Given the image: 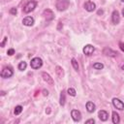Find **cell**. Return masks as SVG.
I'll return each mask as SVG.
<instances>
[{"instance_id":"6da1fadb","label":"cell","mask_w":124,"mask_h":124,"mask_svg":"<svg viewBox=\"0 0 124 124\" xmlns=\"http://www.w3.org/2000/svg\"><path fill=\"white\" fill-rule=\"evenodd\" d=\"M70 6L69 0H56L55 1V7L59 12L66 11Z\"/></svg>"},{"instance_id":"7a4b0ae2","label":"cell","mask_w":124,"mask_h":124,"mask_svg":"<svg viewBox=\"0 0 124 124\" xmlns=\"http://www.w3.org/2000/svg\"><path fill=\"white\" fill-rule=\"evenodd\" d=\"M36 6H37V2H36V1H33V0H32V1H29V2H27L26 5L22 8V12H23L24 14L31 13L32 11L35 10Z\"/></svg>"},{"instance_id":"3957f363","label":"cell","mask_w":124,"mask_h":124,"mask_svg":"<svg viewBox=\"0 0 124 124\" xmlns=\"http://www.w3.org/2000/svg\"><path fill=\"white\" fill-rule=\"evenodd\" d=\"M30 66H31L32 69L38 70V69H40V68L43 66V60H42L40 57H34V58L31 59Z\"/></svg>"},{"instance_id":"277c9868","label":"cell","mask_w":124,"mask_h":124,"mask_svg":"<svg viewBox=\"0 0 124 124\" xmlns=\"http://www.w3.org/2000/svg\"><path fill=\"white\" fill-rule=\"evenodd\" d=\"M0 75H1V77H2L3 78H11V77L14 75V71H13L12 67L6 66V67H4V68L2 69Z\"/></svg>"},{"instance_id":"5b68a950","label":"cell","mask_w":124,"mask_h":124,"mask_svg":"<svg viewBox=\"0 0 124 124\" xmlns=\"http://www.w3.org/2000/svg\"><path fill=\"white\" fill-rule=\"evenodd\" d=\"M112 105H113V107L115 108H117L119 110H123L124 109V103L118 98H113L112 99Z\"/></svg>"},{"instance_id":"8992f818","label":"cell","mask_w":124,"mask_h":124,"mask_svg":"<svg viewBox=\"0 0 124 124\" xmlns=\"http://www.w3.org/2000/svg\"><path fill=\"white\" fill-rule=\"evenodd\" d=\"M94 50H95V47H94L92 45H86V46H84L83 48H82L83 53H84L85 55H87V56L92 55V53L94 52Z\"/></svg>"},{"instance_id":"52a82bcc","label":"cell","mask_w":124,"mask_h":124,"mask_svg":"<svg viewBox=\"0 0 124 124\" xmlns=\"http://www.w3.org/2000/svg\"><path fill=\"white\" fill-rule=\"evenodd\" d=\"M71 116H72V118H73V120H74L75 122H78V121H80V119H81V113H80V111L78 110V109H72V111H71Z\"/></svg>"},{"instance_id":"ba28073f","label":"cell","mask_w":124,"mask_h":124,"mask_svg":"<svg viewBox=\"0 0 124 124\" xmlns=\"http://www.w3.org/2000/svg\"><path fill=\"white\" fill-rule=\"evenodd\" d=\"M84 9L87 12H93L96 9V4L92 1H87V2L84 3Z\"/></svg>"},{"instance_id":"9c48e42d","label":"cell","mask_w":124,"mask_h":124,"mask_svg":"<svg viewBox=\"0 0 124 124\" xmlns=\"http://www.w3.org/2000/svg\"><path fill=\"white\" fill-rule=\"evenodd\" d=\"M43 16H44V17H45L46 20H52V19L54 18V14H53V12H52L51 10H49V9L45 10L44 13H43Z\"/></svg>"},{"instance_id":"30bf717a","label":"cell","mask_w":124,"mask_h":124,"mask_svg":"<svg viewBox=\"0 0 124 124\" xmlns=\"http://www.w3.org/2000/svg\"><path fill=\"white\" fill-rule=\"evenodd\" d=\"M42 77H43V79H44L47 84H49V85H51V86L54 84V81H53L52 78H51L47 73L43 72V73H42Z\"/></svg>"},{"instance_id":"8fae6325","label":"cell","mask_w":124,"mask_h":124,"mask_svg":"<svg viewBox=\"0 0 124 124\" xmlns=\"http://www.w3.org/2000/svg\"><path fill=\"white\" fill-rule=\"evenodd\" d=\"M111 21L113 24H118L120 22V15L118 11H113L111 14Z\"/></svg>"},{"instance_id":"7c38bea8","label":"cell","mask_w":124,"mask_h":124,"mask_svg":"<svg viewBox=\"0 0 124 124\" xmlns=\"http://www.w3.org/2000/svg\"><path fill=\"white\" fill-rule=\"evenodd\" d=\"M34 22H35V19L32 16H25L22 19V23L25 26H32L34 24Z\"/></svg>"},{"instance_id":"4fadbf2b","label":"cell","mask_w":124,"mask_h":124,"mask_svg":"<svg viewBox=\"0 0 124 124\" xmlns=\"http://www.w3.org/2000/svg\"><path fill=\"white\" fill-rule=\"evenodd\" d=\"M98 117L101 121H107L108 118V113L104 110V109H101L99 112H98Z\"/></svg>"},{"instance_id":"5bb4252c","label":"cell","mask_w":124,"mask_h":124,"mask_svg":"<svg viewBox=\"0 0 124 124\" xmlns=\"http://www.w3.org/2000/svg\"><path fill=\"white\" fill-rule=\"evenodd\" d=\"M104 54H106V55H108V56L115 57V56L117 55V52L114 51V50H112V49H110V48H108V47H106V48L104 49Z\"/></svg>"},{"instance_id":"9a60e30c","label":"cell","mask_w":124,"mask_h":124,"mask_svg":"<svg viewBox=\"0 0 124 124\" xmlns=\"http://www.w3.org/2000/svg\"><path fill=\"white\" fill-rule=\"evenodd\" d=\"M95 108H96V106H95V104L93 103V102H90V101H88L87 103H86V109H87V111L88 112H93L94 110H95Z\"/></svg>"},{"instance_id":"2e32d148","label":"cell","mask_w":124,"mask_h":124,"mask_svg":"<svg viewBox=\"0 0 124 124\" xmlns=\"http://www.w3.org/2000/svg\"><path fill=\"white\" fill-rule=\"evenodd\" d=\"M112 122L114 124H118L120 122V118H119V114L116 111H112Z\"/></svg>"},{"instance_id":"e0dca14e","label":"cell","mask_w":124,"mask_h":124,"mask_svg":"<svg viewBox=\"0 0 124 124\" xmlns=\"http://www.w3.org/2000/svg\"><path fill=\"white\" fill-rule=\"evenodd\" d=\"M55 73L57 74V76H58L59 78H62V77L64 76L63 69H62L60 66H56V68H55Z\"/></svg>"},{"instance_id":"ac0fdd59","label":"cell","mask_w":124,"mask_h":124,"mask_svg":"<svg viewBox=\"0 0 124 124\" xmlns=\"http://www.w3.org/2000/svg\"><path fill=\"white\" fill-rule=\"evenodd\" d=\"M65 101H66V98H65V92L62 91L61 94H60V99H59V104H60V106L63 107V106L65 105Z\"/></svg>"},{"instance_id":"d6986e66","label":"cell","mask_w":124,"mask_h":124,"mask_svg":"<svg viewBox=\"0 0 124 124\" xmlns=\"http://www.w3.org/2000/svg\"><path fill=\"white\" fill-rule=\"evenodd\" d=\"M26 67H27V64H26V62H24V61L19 62L18 65H17V68H18L19 71H24V70L26 69Z\"/></svg>"},{"instance_id":"ffe728a7","label":"cell","mask_w":124,"mask_h":124,"mask_svg":"<svg viewBox=\"0 0 124 124\" xmlns=\"http://www.w3.org/2000/svg\"><path fill=\"white\" fill-rule=\"evenodd\" d=\"M71 64H72L73 68L78 72V61H77L75 58H72V59H71Z\"/></svg>"},{"instance_id":"44dd1931","label":"cell","mask_w":124,"mask_h":124,"mask_svg":"<svg viewBox=\"0 0 124 124\" xmlns=\"http://www.w3.org/2000/svg\"><path fill=\"white\" fill-rule=\"evenodd\" d=\"M22 109H23V108H22L21 106H16V107L15 108V109H14V113H15V115H18V114H20V112L22 111Z\"/></svg>"},{"instance_id":"7402d4cb","label":"cell","mask_w":124,"mask_h":124,"mask_svg":"<svg viewBox=\"0 0 124 124\" xmlns=\"http://www.w3.org/2000/svg\"><path fill=\"white\" fill-rule=\"evenodd\" d=\"M93 68L96 69V70H102L104 68V64L101 63V62H97V63H94L93 64Z\"/></svg>"},{"instance_id":"603a6c76","label":"cell","mask_w":124,"mask_h":124,"mask_svg":"<svg viewBox=\"0 0 124 124\" xmlns=\"http://www.w3.org/2000/svg\"><path fill=\"white\" fill-rule=\"evenodd\" d=\"M67 93H68L70 96H73V97H75V96H76V94H77V92H76V90H75L74 88H68Z\"/></svg>"},{"instance_id":"cb8c5ba5","label":"cell","mask_w":124,"mask_h":124,"mask_svg":"<svg viewBox=\"0 0 124 124\" xmlns=\"http://www.w3.org/2000/svg\"><path fill=\"white\" fill-rule=\"evenodd\" d=\"M16 13H17V11H16V8H12V9L10 10V14H11V15L16 16Z\"/></svg>"},{"instance_id":"d4e9b609","label":"cell","mask_w":124,"mask_h":124,"mask_svg":"<svg viewBox=\"0 0 124 124\" xmlns=\"http://www.w3.org/2000/svg\"><path fill=\"white\" fill-rule=\"evenodd\" d=\"M7 54L8 55H13V54H15V49L14 48H10V49H8V51H7Z\"/></svg>"},{"instance_id":"484cf974","label":"cell","mask_w":124,"mask_h":124,"mask_svg":"<svg viewBox=\"0 0 124 124\" xmlns=\"http://www.w3.org/2000/svg\"><path fill=\"white\" fill-rule=\"evenodd\" d=\"M7 40H8V38H7V37H5V38H4V40H3V42H2V43H1V45H0L2 47H4V46H5L6 42H7Z\"/></svg>"},{"instance_id":"4316f807","label":"cell","mask_w":124,"mask_h":124,"mask_svg":"<svg viewBox=\"0 0 124 124\" xmlns=\"http://www.w3.org/2000/svg\"><path fill=\"white\" fill-rule=\"evenodd\" d=\"M94 122H95V120H94V119H88V120H86V121H85V124H90V123H92V124H93Z\"/></svg>"},{"instance_id":"83f0119b","label":"cell","mask_w":124,"mask_h":124,"mask_svg":"<svg viewBox=\"0 0 124 124\" xmlns=\"http://www.w3.org/2000/svg\"><path fill=\"white\" fill-rule=\"evenodd\" d=\"M119 47H120V49L124 52V43H119Z\"/></svg>"},{"instance_id":"f1b7e54d","label":"cell","mask_w":124,"mask_h":124,"mask_svg":"<svg viewBox=\"0 0 124 124\" xmlns=\"http://www.w3.org/2000/svg\"><path fill=\"white\" fill-rule=\"evenodd\" d=\"M43 92H44V95L45 96H47L48 95V91L47 90H43Z\"/></svg>"},{"instance_id":"f546056e","label":"cell","mask_w":124,"mask_h":124,"mask_svg":"<svg viewBox=\"0 0 124 124\" xmlns=\"http://www.w3.org/2000/svg\"><path fill=\"white\" fill-rule=\"evenodd\" d=\"M122 15H123V16H124V9L122 10Z\"/></svg>"},{"instance_id":"4dcf8cb0","label":"cell","mask_w":124,"mask_h":124,"mask_svg":"<svg viewBox=\"0 0 124 124\" xmlns=\"http://www.w3.org/2000/svg\"><path fill=\"white\" fill-rule=\"evenodd\" d=\"M121 69H122V70H124V65H123V66L121 67Z\"/></svg>"},{"instance_id":"1f68e13d","label":"cell","mask_w":124,"mask_h":124,"mask_svg":"<svg viewBox=\"0 0 124 124\" xmlns=\"http://www.w3.org/2000/svg\"><path fill=\"white\" fill-rule=\"evenodd\" d=\"M121 1H122V2H124V0H121Z\"/></svg>"}]
</instances>
